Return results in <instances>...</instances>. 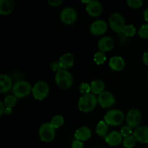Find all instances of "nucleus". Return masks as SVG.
<instances>
[{"instance_id": "a211bd4d", "label": "nucleus", "mask_w": 148, "mask_h": 148, "mask_svg": "<svg viewBox=\"0 0 148 148\" xmlns=\"http://www.w3.org/2000/svg\"><path fill=\"white\" fill-rule=\"evenodd\" d=\"M74 62H75V58H74L73 55L70 53H64L59 58V63L61 68L64 69L71 67L74 64Z\"/></svg>"}, {"instance_id": "6e6552de", "label": "nucleus", "mask_w": 148, "mask_h": 148, "mask_svg": "<svg viewBox=\"0 0 148 148\" xmlns=\"http://www.w3.org/2000/svg\"><path fill=\"white\" fill-rule=\"evenodd\" d=\"M60 18L61 20L65 24L72 25L76 21L77 14L76 10L72 7H66L61 12Z\"/></svg>"}, {"instance_id": "c9c22d12", "label": "nucleus", "mask_w": 148, "mask_h": 148, "mask_svg": "<svg viewBox=\"0 0 148 148\" xmlns=\"http://www.w3.org/2000/svg\"><path fill=\"white\" fill-rule=\"evenodd\" d=\"M12 108H7V107H6V109L5 111H4V114H5L6 115H10V114H12Z\"/></svg>"}, {"instance_id": "9d476101", "label": "nucleus", "mask_w": 148, "mask_h": 148, "mask_svg": "<svg viewBox=\"0 0 148 148\" xmlns=\"http://www.w3.org/2000/svg\"><path fill=\"white\" fill-rule=\"evenodd\" d=\"M98 102L101 107L103 108H108L112 106L116 102L114 95L108 91H104L98 95Z\"/></svg>"}, {"instance_id": "20e7f679", "label": "nucleus", "mask_w": 148, "mask_h": 148, "mask_svg": "<svg viewBox=\"0 0 148 148\" xmlns=\"http://www.w3.org/2000/svg\"><path fill=\"white\" fill-rule=\"evenodd\" d=\"M32 88L30 84L27 81H18L13 85L12 92L13 95L17 98H25L29 95Z\"/></svg>"}, {"instance_id": "7c9ffc66", "label": "nucleus", "mask_w": 148, "mask_h": 148, "mask_svg": "<svg viewBox=\"0 0 148 148\" xmlns=\"http://www.w3.org/2000/svg\"><path fill=\"white\" fill-rule=\"evenodd\" d=\"M79 91L82 94H87L90 92V85L88 83H82L79 88Z\"/></svg>"}, {"instance_id": "423d86ee", "label": "nucleus", "mask_w": 148, "mask_h": 148, "mask_svg": "<svg viewBox=\"0 0 148 148\" xmlns=\"http://www.w3.org/2000/svg\"><path fill=\"white\" fill-rule=\"evenodd\" d=\"M110 27L114 31L118 33H123L126 27V22L123 15L120 13H114L111 14L108 20Z\"/></svg>"}, {"instance_id": "f03ea898", "label": "nucleus", "mask_w": 148, "mask_h": 148, "mask_svg": "<svg viewBox=\"0 0 148 148\" xmlns=\"http://www.w3.org/2000/svg\"><path fill=\"white\" fill-rule=\"evenodd\" d=\"M55 82L62 89H68L70 88L73 84V77L69 71L62 69L56 73Z\"/></svg>"}, {"instance_id": "393cba45", "label": "nucleus", "mask_w": 148, "mask_h": 148, "mask_svg": "<svg viewBox=\"0 0 148 148\" xmlns=\"http://www.w3.org/2000/svg\"><path fill=\"white\" fill-rule=\"evenodd\" d=\"M136 143H137V140L132 135L124 137L123 140V145L126 148H132L135 145Z\"/></svg>"}, {"instance_id": "4468645a", "label": "nucleus", "mask_w": 148, "mask_h": 148, "mask_svg": "<svg viewBox=\"0 0 148 148\" xmlns=\"http://www.w3.org/2000/svg\"><path fill=\"white\" fill-rule=\"evenodd\" d=\"M123 136L117 131L111 132L105 137V140L110 146H118L123 143Z\"/></svg>"}, {"instance_id": "7ed1b4c3", "label": "nucleus", "mask_w": 148, "mask_h": 148, "mask_svg": "<svg viewBox=\"0 0 148 148\" xmlns=\"http://www.w3.org/2000/svg\"><path fill=\"white\" fill-rule=\"evenodd\" d=\"M39 137L45 143L51 142L56 135V129L51 123H44L39 128Z\"/></svg>"}, {"instance_id": "2f4dec72", "label": "nucleus", "mask_w": 148, "mask_h": 148, "mask_svg": "<svg viewBox=\"0 0 148 148\" xmlns=\"http://www.w3.org/2000/svg\"><path fill=\"white\" fill-rule=\"evenodd\" d=\"M84 145L82 141H79V140H75L73 141L72 144V148H83Z\"/></svg>"}, {"instance_id": "39448f33", "label": "nucleus", "mask_w": 148, "mask_h": 148, "mask_svg": "<svg viewBox=\"0 0 148 148\" xmlns=\"http://www.w3.org/2000/svg\"><path fill=\"white\" fill-rule=\"evenodd\" d=\"M49 86L44 81H38L32 88V93L35 99L42 101L48 96Z\"/></svg>"}, {"instance_id": "cd10ccee", "label": "nucleus", "mask_w": 148, "mask_h": 148, "mask_svg": "<svg viewBox=\"0 0 148 148\" xmlns=\"http://www.w3.org/2000/svg\"><path fill=\"white\" fill-rule=\"evenodd\" d=\"M138 34L142 38H148V23L143 25L140 27L138 31Z\"/></svg>"}, {"instance_id": "412c9836", "label": "nucleus", "mask_w": 148, "mask_h": 148, "mask_svg": "<svg viewBox=\"0 0 148 148\" xmlns=\"http://www.w3.org/2000/svg\"><path fill=\"white\" fill-rule=\"evenodd\" d=\"M105 89V83L101 79H96L91 82L90 84V92L94 95H100L101 92H104Z\"/></svg>"}, {"instance_id": "e433bc0d", "label": "nucleus", "mask_w": 148, "mask_h": 148, "mask_svg": "<svg viewBox=\"0 0 148 148\" xmlns=\"http://www.w3.org/2000/svg\"><path fill=\"white\" fill-rule=\"evenodd\" d=\"M144 17H145V19L146 21H147L148 23V7L145 9V10Z\"/></svg>"}, {"instance_id": "473e14b6", "label": "nucleus", "mask_w": 148, "mask_h": 148, "mask_svg": "<svg viewBox=\"0 0 148 148\" xmlns=\"http://www.w3.org/2000/svg\"><path fill=\"white\" fill-rule=\"evenodd\" d=\"M63 2L62 0H48V3L52 7H57Z\"/></svg>"}, {"instance_id": "58836bf2", "label": "nucleus", "mask_w": 148, "mask_h": 148, "mask_svg": "<svg viewBox=\"0 0 148 148\" xmlns=\"http://www.w3.org/2000/svg\"><path fill=\"white\" fill-rule=\"evenodd\" d=\"M147 148H148V147H147Z\"/></svg>"}, {"instance_id": "6ab92c4d", "label": "nucleus", "mask_w": 148, "mask_h": 148, "mask_svg": "<svg viewBox=\"0 0 148 148\" xmlns=\"http://www.w3.org/2000/svg\"><path fill=\"white\" fill-rule=\"evenodd\" d=\"M91 134H92V132L88 127H82L75 132V137L77 140L84 142L87 141L88 139L90 138Z\"/></svg>"}, {"instance_id": "aec40b11", "label": "nucleus", "mask_w": 148, "mask_h": 148, "mask_svg": "<svg viewBox=\"0 0 148 148\" xmlns=\"http://www.w3.org/2000/svg\"><path fill=\"white\" fill-rule=\"evenodd\" d=\"M14 7L13 0H1L0 1V14L7 15L12 12Z\"/></svg>"}, {"instance_id": "ddd939ff", "label": "nucleus", "mask_w": 148, "mask_h": 148, "mask_svg": "<svg viewBox=\"0 0 148 148\" xmlns=\"http://www.w3.org/2000/svg\"><path fill=\"white\" fill-rule=\"evenodd\" d=\"M133 136L140 143H148V127L140 126L137 127L133 132Z\"/></svg>"}, {"instance_id": "c85d7f7f", "label": "nucleus", "mask_w": 148, "mask_h": 148, "mask_svg": "<svg viewBox=\"0 0 148 148\" xmlns=\"http://www.w3.org/2000/svg\"><path fill=\"white\" fill-rule=\"evenodd\" d=\"M127 3L130 7L137 9L143 5V1L142 0H127Z\"/></svg>"}, {"instance_id": "5701e85b", "label": "nucleus", "mask_w": 148, "mask_h": 148, "mask_svg": "<svg viewBox=\"0 0 148 148\" xmlns=\"http://www.w3.org/2000/svg\"><path fill=\"white\" fill-rule=\"evenodd\" d=\"M3 103L7 108H12L17 103V98L14 95H8L4 98Z\"/></svg>"}, {"instance_id": "c756f323", "label": "nucleus", "mask_w": 148, "mask_h": 148, "mask_svg": "<svg viewBox=\"0 0 148 148\" xmlns=\"http://www.w3.org/2000/svg\"><path fill=\"white\" fill-rule=\"evenodd\" d=\"M132 133V127L129 125L124 126L121 130V134H122L123 137H127L130 136Z\"/></svg>"}, {"instance_id": "a878e982", "label": "nucleus", "mask_w": 148, "mask_h": 148, "mask_svg": "<svg viewBox=\"0 0 148 148\" xmlns=\"http://www.w3.org/2000/svg\"><path fill=\"white\" fill-rule=\"evenodd\" d=\"M106 59V56L103 51L96 52L94 55V61L97 64H102Z\"/></svg>"}, {"instance_id": "f257e3e1", "label": "nucleus", "mask_w": 148, "mask_h": 148, "mask_svg": "<svg viewBox=\"0 0 148 148\" xmlns=\"http://www.w3.org/2000/svg\"><path fill=\"white\" fill-rule=\"evenodd\" d=\"M98 103V98L92 92L84 94L79 98L78 101V108L82 112H90L96 107Z\"/></svg>"}, {"instance_id": "0eeeda50", "label": "nucleus", "mask_w": 148, "mask_h": 148, "mask_svg": "<svg viewBox=\"0 0 148 148\" xmlns=\"http://www.w3.org/2000/svg\"><path fill=\"white\" fill-rule=\"evenodd\" d=\"M124 120V115L119 110H111L106 114L104 121L108 125L119 126L122 124Z\"/></svg>"}, {"instance_id": "2eb2a0df", "label": "nucleus", "mask_w": 148, "mask_h": 148, "mask_svg": "<svg viewBox=\"0 0 148 148\" xmlns=\"http://www.w3.org/2000/svg\"><path fill=\"white\" fill-rule=\"evenodd\" d=\"M98 49H100V51L107 52L111 51L114 46V41L111 37L109 36H104L102 38L100 39L98 43Z\"/></svg>"}, {"instance_id": "b1692460", "label": "nucleus", "mask_w": 148, "mask_h": 148, "mask_svg": "<svg viewBox=\"0 0 148 148\" xmlns=\"http://www.w3.org/2000/svg\"><path fill=\"white\" fill-rule=\"evenodd\" d=\"M64 119L62 116L56 115L51 119V121L50 123L53 126L55 129H56L62 127L64 124Z\"/></svg>"}, {"instance_id": "4be33fe9", "label": "nucleus", "mask_w": 148, "mask_h": 148, "mask_svg": "<svg viewBox=\"0 0 148 148\" xmlns=\"http://www.w3.org/2000/svg\"><path fill=\"white\" fill-rule=\"evenodd\" d=\"M108 131V125L105 121H100L96 127V133L101 137H106Z\"/></svg>"}, {"instance_id": "72a5a7b5", "label": "nucleus", "mask_w": 148, "mask_h": 148, "mask_svg": "<svg viewBox=\"0 0 148 148\" xmlns=\"http://www.w3.org/2000/svg\"><path fill=\"white\" fill-rule=\"evenodd\" d=\"M143 62H144L145 64L148 66V51L145 52V53L143 54Z\"/></svg>"}, {"instance_id": "f704fd0d", "label": "nucleus", "mask_w": 148, "mask_h": 148, "mask_svg": "<svg viewBox=\"0 0 148 148\" xmlns=\"http://www.w3.org/2000/svg\"><path fill=\"white\" fill-rule=\"evenodd\" d=\"M6 109V106H4V103L0 102V116L2 115L3 114H4V111Z\"/></svg>"}, {"instance_id": "9b49d317", "label": "nucleus", "mask_w": 148, "mask_h": 148, "mask_svg": "<svg viewBox=\"0 0 148 148\" xmlns=\"http://www.w3.org/2000/svg\"><path fill=\"white\" fill-rule=\"evenodd\" d=\"M108 29V25L104 20H98L91 24L90 30L92 34L95 36H101L104 34Z\"/></svg>"}, {"instance_id": "f8f14e48", "label": "nucleus", "mask_w": 148, "mask_h": 148, "mask_svg": "<svg viewBox=\"0 0 148 148\" xmlns=\"http://www.w3.org/2000/svg\"><path fill=\"white\" fill-rule=\"evenodd\" d=\"M86 10L92 17H97L102 13L103 6L98 1L92 0L87 4Z\"/></svg>"}, {"instance_id": "dca6fc26", "label": "nucleus", "mask_w": 148, "mask_h": 148, "mask_svg": "<svg viewBox=\"0 0 148 148\" xmlns=\"http://www.w3.org/2000/svg\"><path fill=\"white\" fill-rule=\"evenodd\" d=\"M13 88L12 79L7 75H0V92H9Z\"/></svg>"}, {"instance_id": "1a4fd4ad", "label": "nucleus", "mask_w": 148, "mask_h": 148, "mask_svg": "<svg viewBox=\"0 0 148 148\" xmlns=\"http://www.w3.org/2000/svg\"><path fill=\"white\" fill-rule=\"evenodd\" d=\"M142 120V114L139 110L136 108L130 110L127 114L126 121L127 125L130 126L132 128H135L139 126Z\"/></svg>"}, {"instance_id": "f3484780", "label": "nucleus", "mask_w": 148, "mask_h": 148, "mask_svg": "<svg viewBox=\"0 0 148 148\" xmlns=\"http://www.w3.org/2000/svg\"><path fill=\"white\" fill-rule=\"evenodd\" d=\"M109 66L114 71L122 70L125 66V61L123 57L119 56H112L109 60Z\"/></svg>"}, {"instance_id": "bb28decb", "label": "nucleus", "mask_w": 148, "mask_h": 148, "mask_svg": "<svg viewBox=\"0 0 148 148\" xmlns=\"http://www.w3.org/2000/svg\"><path fill=\"white\" fill-rule=\"evenodd\" d=\"M136 28L132 25H127L124 28L123 33L126 36V37H132L136 33Z\"/></svg>"}, {"instance_id": "4c0bfd02", "label": "nucleus", "mask_w": 148, "mask_h": 148, "mask_svg": "<svg viewBox=\"0 0 148 148\" xmlns=\"http://www.w3.org/2000/svg\"><path fill=\"white\" fill-rule=\"evenodd\" d=\"M147 79H148V73H147Z\"/></svg>"}]
</instances>
